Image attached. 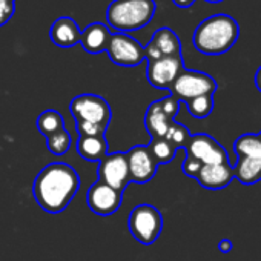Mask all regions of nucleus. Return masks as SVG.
Masks as SVG:
<instances>
[{
    "label": "nucleus",
    "mask_w": 261,
    "mask_h": 261,
    "mask_svg": "<svg viewBox=\"0 0 261 261\" xmlns=\"http://www.w3.org/2000/svg\"><path fill=\"white\" fill-rule=\"evenodd\" d=\"M80 188L77 171L66 163L45 166L34 180L33 194L37 204L48 214L65 211Z\"/></svg>",
    "instance_id": "obj_1"
},
{
    "label": "nucleus",
    "mask_w": 261,
    "mask_h": 261,
    "mask_svg": "<svg viewBox=\"0 0 261 261\" xmlns=\"http://www.w3.org/2000/svg\"><path fill=\"white\" fill-rule=\"evenodd\" d=\"M240 27L229 14H215L204 19L194 33V46L206 56H220L227 53L237 42Z\"/></svg>",
    "instance_id": "obj_2"
},
{
    "label": "nucleus",
    "mask_w": 261,
    "mask_h": 261,
    "mask_svg": "<svg viewBox=\"0 0 261 261\" xmlns=\"http://www.w3.org/2000/svg\"><path fill=\"white\" fill-rule=\"evenodd\" d=\"M155 11L154 0H114L106 10V20L109 27L126 34L146 27Z\"/></svg>",
    "instance_id": "obj_3"
},
{
    "label": "nucleus",
    "mask_w": 261,
    "mask_h": 261,
    "mask_svg": "<svg viewBox=\"0 0 261 261\" xmlns=\"http://www.w3.org/2000/svg\"><path fill=\"white\" fill-rule=\"evenodd\" d=\"M163 229V217L160 211L151 204H139L129 215V230L139 243L152 244L157 241Z\"/></svg>",
    "instance_id": "obj_4"
},
{
    "label": "nucleus",
    "mask_w": 261,
    "mask_h": 261,
    "mask_svg": "<svg viewBox=\"0 0 261 261\" xmlns=\"http://www.w3.org/2000/svg\"><path fill=\"white\" fill-rule=\"evenodd\" d=\"M217 82L206 72L183 69L180 75L175 79L172 86L169 88L171 95H174L178 101H189L200 95H207L217 91Z\"/></svg>",
    "instance_id": "obj_5"
},
{
    "label": "nucleus",
    "mask_w": 261,
    "mask_h": 261,
    "mask_svg": "<svg viewBox=\"0 0 261 261\" xmlns=\"http://www.w3.org/2000/svg\"><path fill=\"white\" fill-rule=\"evenodd\" d=\"M69 111L75 121H88L108 127L111 121V108L108 101L95 94H82L72 98Z\"/></svg>",
    "instance_id": "obj_6"
},
{
    "label": "nucleus",
    "mask_w": 261,
    "mask_h": 261,
    "mask_svg": "<svg viewBox=\"0 0 261 261\" xmlns=\"http://www.w3.org/2000/svg\"><path fill=\"white\" fill-rule=\"evenodd\" d=\"M112 63L118 66H137L145 60V48L139 40L124 33H115L111 36L106 49Z\"/></svg>",
    "instance_id": "obj_7"
},
{
    "label": "nucleus",
    "mask_w": 261,
    "mask_h": 261,
    "mask_svg": "<svg viewBox=\"0 0 261 261\" xmlns=\"http://www.w3.org/2000/svg\"><path fill=\"white\" fill-rule=\"evenodd\" d=\"M186 157H191L201 165H220L229 163V155L226 149L207 134L191 136L188 145L185 146Z\"/></svg>",
    "instance_id": "obj_8"
},
{
    "label": "nucleus",
    "mask_w": 261,
    "mask_h": 261,
    "mask_svg": "<svg viewBox=\"0 0 261 261\" xmlns=\"http://www.w3.org/2000/svg\"><path fill=\"white\" fill-rule=\"evenodd\" d=\"M97 175H98L100 181H103L108 186L123 192L126 189V186L130 183L126 154H123V152L106 154L98 162Z\"/></svg>",
    "instance_id": "obj_9"
},
{
    "label": "nucleus",
    "mask_w": 261,
    "mask_h": 261,
    "mask_svg": "<svg viewBox=\"0 0 261 261\" xmlns=\"http://www.w3.org/2000/svg\"><path fill=\"white\" fill-rule=\"evenodd\" d=\"M185 69L183 57H162L154 62H148L146 77L148 82L157 89H169L180 72Z\"/></svg>",
    "instance_id": "obj_10"
},
{
    "label": "nucleus",
    "mask_w": 261,
    "mask_h": 261,
    "mask_svg": "<svg viewBox=\"0 0 261 261\" xmlns=\"http://www.w3.org/2000/svg\"><path fill=\"white\" fill-rule=\"evenodd\" d=\"M123 192L108 186L106 183L97 180L86 194V203L89 209L97 215H112L118 211L121 204Z\"/></svg>",
    "instance_id": "obj_11"
},
{
    "label": "nucleus",
    "mask_w": 261,
    "mask_h": 261,
    "mask_svg": "<svg viewBox=\"0 0 261 261\" xmlns=\"http://www.w3.org/2000/svg\"><path fill=\"white\" fill-rule=\"evenodd\" d=\"M126 157L130 181L148 183L155 177L159 165L151 154L149 146H136L126 154Z\"/></svg>",
    "instance_id": "obj_12"
},
{
    "label": "nucleus",
    "mask_w": 261,
    "mask_h": 261,
    "mask_svg": "<svg viewBox=\"0 0 261 261\" xmlns=\"http://www.w3.org/2000/svg\"><path fill=\"white\" fill-rule=\"evenodd\" d=\"M181 56V42L177 33L168 27L157 30L145 48V59L148 62L159 60L162 57H177Z\"/></svg>",
    "instance_id": "obj_13"
},
{
    "label": "nucleus",
    "mask_w": 261,
    "mask_h": 261,
    "mask_svg": "<svg viewBox=\"0 0 261 261\" xmlns=\"http://www.w3.org/2000/svg\"><path fill=\"white\" fill-rule=\"evenodd\" d=\"M195 180L200 183V186L206 189H212V191L224 189L233 180V168L229 163L203 165Z\"/></svg>",
    "instance_id": "obj_14"
},
{
    "label": "nucleus",
    "mask_w": 261,
    "mask_h": 261,
    "mask_svg": "<svg viewBox=\"0 0 261 261\" xmlns=\"http://www.w3.org/2000/svg\"><path fill=\"white\" fill-rule=\"evenodd\" d=\"M80 28L75 23L74 19L71 17H59L57 20H54L51 31H49V37L53 40V43L59 48H72L77 43H80Z\"/></svg>",
    "instance_id": "obj_15"
},
{
    "label": "nucleus",
    "mask_w": 261,
    "mask_h": 261,
    "mask_svg": "<svg viewBox=\"0 0 261 261\" xmlns=\"http://www.w3.org/2000/svg\"><path fill=\"white\" fill-rule=\"evenodd\" d=\"M111 31L103 23H91L80 34V45L89 54H100L108 49L111 40Z\"/></svg>",
    "instance_id": "obj_16"
},
{
    "label": "nucleus",
    "mask_w": 261,
    "mask_h": 261,
    "mask_svg": "<svg viewBox=\"0 0 261 261\" xmlns=\"http://www.w3.org/2000/svg\"><path fill=\"white\" fill-rule=\"evenodd\" d=\"M175 120H171L165 112L163 109L160 108V103L159 100L151 103L148 111H146V115H145V127L146 130L151 134L152 139H162L166 136L168 129L171 127V124L174 123Z\"/></svg>",
    "instance_id": "obj_17"
},
{
    "label": "nucleus",
    "mask_w": 261,
    "mask_h": 261,
    "mask_svg": "<svg viewBox=\"0 0 261 261\" xmlns=\"http://www.w3.org/2000/svg\"><path fill=\"white\" fill-rule=\"evenodd\" d=\"M77 152L82 159L98 163L108 154V143L105 136L80 137L77 142Z\"/></svg>",
    "instance_id": "obj_18"
},
{
    "label": "nucleus",
    "mask_w": 261,
    "mask_h": 261,
    "mask_svg": "<svg viewBox=\"0 0 261 261\" xmlns=\"http://www.w3.org/2000/svg\"><path fill=\"white\" fill-rule=\"evenodd\" d=\"M233 168V178L243 185H255L261 181V159L238 157Z\"/></svg>",
    "instance_id": "obj_19"
},
{
    "label": "nucleus",
    "mask_w": 261,
    "mask_h": 261,
    "mask_svg": "<svg viewBox=\"0 0 261 261\" xmlns=\"http://www.w3.org/2000/svg\"><path fill=\"white\" fill-rule=\"evenodd\" d=\"M235 154L246 159H261V139L258 134H243L233 143Z\"/></svg>",
    "instance_id": "obj_20"
},
{
    "label": "nucleus",
    "mask_w": 261,
    "mask_h": 261,
    "mask_svg": "<svg viewBox=\"0 0 261 261\" xmlns=\"http://www.w3.org/2000/svg\"><path fill=\"white\" fill-rule=\"evenodd\" d=\"M62 127H65V120L62 114L57 112L56 109H48L37 117V129L45 137H48L49 134L56 133V130Z\"/></svg>",
    "instance_id": "obj_21"
},
{
    "label": "nucleus",
    "mask_w": 261,
    "mask_h": 261,
    "mask_svg": "<svg viewBox=\"0 0 261 261\" xmlns=\"http://www.w3.org/2000/svg\"><path fill=\"white\" fill-rule=\"evenodd\" d=\"M149 149H151V154L154 155L157 165L171 163L175 159V154H177V148L169 140H166L165 137L152 139V142L149 145Z\"/></svg>",
    "instance_id": "obj_22"
},
{
    "label": "nucleus",
    "mask_w": 261,
    "mask_h": 261,
    "mask_svg": "<svg viewBox=\"0 0 261 261\" xmlns=\"http://www.w3.org/2000/svg\"><path fill=\"white\" fill-rule=\"evenodd\" d=\"M71 143H72L71 134L65 127L56 130V133H53V134H49L46 137V146H48L49 152L54 154V155L66 154L69 151V148H71Z\"/></svg>",
    "instance_id": "obj_23"
},
{
    "label": "nucleus",
    "mask_w": 261,
    "mask_h": 261,
    "mask_svg": "<svg viewBox=\"0 0 261 261\" xmlns=\"http://www.w3.org/2000/svg\"><path fill=\"white\" fill-rule=\"evenodd\" d=\"M188 111L192 117L195 118H206L212 109H214V95L207 94V95H200L195 97L189 101H186Z\"/></svg>",
    "instance_id": "obj_24"
},
{
    "label": "nucleus",
    "mask_w": 261,
    "mask_h": 261,
    "mask_svg": "<svg viewBox=\"0 0 261 261\" xmlns=\"http://www.w3.org/2000/svg\"><path fill=\"white\" fill-rule=\"evenodd\" d=\"M165 139L169 140V142L178 149V148H185V146L188 145V142H189V139H191V133L188 130V127H185L183 124L174 121V123L171 124V127L168 129V133H166Z\"/></svg>",
    "instance_id": "obj_25"
},
{
    "label": "nucleus",
    "mask_w": 261,
    "mask_h": 261,
    "mask_svg": "<svg viewBox=\"0 0 261 261\" xmlns=\"http://www.w3.org/2000/svg\"><path fill=\"white\" fill-rule=\"evenodd\" d=\"M105 126L88 123V121H77V133L80 137H94V136H105L106 133Z\"/></svg>",
    "instance_id": "obj_26"
},
{
    "label": "nucleus",
    "mask_w": 261,
    "mask_h": 261,
    "mask_svg": "<svg viewBox=\"0 0 261 261\" xmlns=\"http://www.w3.org/2000/svg\"><path fill=\"white\" fill-rule=\"evenodd\" d=\"M159 103H160V108L163 109V112H165L171 120H174V118H175V115L178 114L180 101H178L174 95H168V97H165V98L159 100Z\"/></svg>",
    "instance_id": "obj_27"
},
{
    "label": "nucleus",
    "mask_w": 261,
    "mask_h": 261,
    "mask_svg": "<svg viewBox=\"0 0 261 261\" xmlns=\"http://www.w3.org/2000/svg\"><path fill=\"white\" fill-rule=\"evenodd\" d=\"M16 11V2H4L0 4V27L8 23Z\"/></svg>",
    "instance_id": "obj_28"
},
{
    "label": "nucleus",
    "mask_w": 261,
    "mask_h": 261,
    "mask_svg": "<svg viewBox=\"0 0 261 261\" xmlns=\"http://www.w3.org/2000/svg\"><path fill=\"white\" fill-rule=\"evenodd\" d=\"M201 166H203V165H201L200 162H197V160H194V159H191V157H186L181 168H183V172H185L188 177L195 178L197 174H198V171L201 169Z\"/></svg>",
    "instance_id": "obj_29"
},
{
    "label": "nucleus",
    "mask_w": 261,
    "mask_h": 261,
    "mask_svg": "<svg viewBox=\"0 0 261 261\" xmlns=\"http://www.w3.org/2000/svg\"><path fill=\"white\" fill-rule=\"evenodd\" d=\"M218 249H220L221 253H229V252H232V249H233V243H232L230 240L224 238V240H221V241L218 243Z\"/></svg>",
    "instance_id": "obj_30"
},
{
    "label": "nucleus",
    "mask_w": 261,
    "mask_h": 261,
    "mask_svg": "<svg viewBox=\"0 0 261 261\" xmlns=\"http://www.w3.org/2000/svg\"><path fill=\"white\" fill-rule=\"evenodd\" d=\"M178 8H189L195 4V0H172Z\"/></svg>",
    "instance_id": "obj_31"
},
{
    "label": "nucleus",
    "mask_w": 261,
    "mask_h": 261,
    "mask_svg": "<svg viewBox=\"0 0 261 261\" xmlns=\"http://www.w3.org/2000/svg\"><path fill=\"white\" fill-rule=\"evenodd\" d=\"M255 85H256L258 91L261 92V66L258 68V71H256V74H255Z\"/></svg>",
    "instance_id": "obj_32"
},
{
    "label": "nucleus",
    "mask_w": 261,
    "mask_h": 261,
    "mask_svg": "<svg viewBox=\"0 0 261 261\" xmlns=\"http://www.w3.org/2000/svg\"><path fill=\"white\" fill-rule=\"evenodd\" d=\"M206 2H209V4H220V2H223V0H206Z\"/></svg>",
    "instance_id": "obj_33"
},
{
    "label": "nucleus",
    "mask_w": 261,
    "mask_h": 261,
    "mask_svg": "<svg viewBox=\"0 0 261 261\" xmlns=\"http://www.w3.org/2000/svg\"><path fill=\"white\" fill-rule=\"evenodd\" d=\"M4 2H16V0H0V4H4Z\"/></svg>",
    "instance_id": "obj_34"
},
{
    "label": "nucleus",
    "mask_w": 261,
    "mask_h": 261,
    "mask_svg": "<svg viewBox=\"0 0 261 261\" xmlns=\"http://www.w3.org/2000/svg\"><path fill=\"white\" fill-rule=\"evenodd\" d=\"M258 136H259V139H261V133H259V134H258Z\"/></svg>",
    "instance_id": "obj_35"
}]
</instances>
